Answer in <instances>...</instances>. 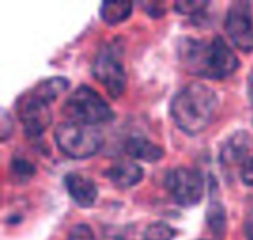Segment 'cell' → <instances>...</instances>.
I'll return each mask as SVG.
<instances>
[{
  "label": "cell",
  "mask_w": 253,
  "mask_h": 240,
  "mask_svg": "<svg viewBox=\"0 0 253 240\" xmlns=\"http://www.w3.org/2000/svg\"><path fill=\"white\" fill-rule=\"evenodd\" d=\"M147 4L151 6V7H145V10L150 13L151 18H160V16L165 13V7H157V6H160L162 3H157V1H147Z\"/></svg>",
  "instance_id": "44dd1931"
},
{
  "label": "cell",
  "mask_w": 253,
  "mask_h": 240,
  "mask_svg": "<svg viewBox=\"0 0 253 240\" xmlns=\"http://www.w3.org/2000/svg\"><path fill=\"white\" fill-rule=\"evenodd\" d=\"M203 240H206V239H203Z\"/></svg>",
  "instance_id": "603a6c76"
},
{
  "label": "cell",
  "mask_w": 253,
  "mask_h": 240,
  "mask_svg": "<svg viewBox=\"0 0 253 240\" xmlns=\"http://www.w3.org/2000/svg\"><path fill=\"white\" fill-rule=\"evenodd\" d=\"M133 12L132 1H102L99 9L101 19L108 25H117L126 21Z\"/></svg>",
  "instance_id": "4fadbf2b"
},
{
  "label": "cell",
  "mask_w": 253,
  "mask_h": 240,
  "mask_svg": "<svg viewBox=\"0 0 253 240\" xmlns=\"http://www.w3.org/2000/svg\"><path fill=\"white\" fill-rule=\"evenodd\" d=\"M178 61L187 73L211 80L225 79L240 67L236 52L221 36L181 39L178 43Z\"/></svg>",
  "instance_id": "6da1fadb"
},
{
  "label": "cell",
  "mask_w": 253,
  "mask_h": 240,
  "mask_svg": "<svg viewBox=\"0 0 253 240\" xmlns=\"http://www.w3.org/2000/svg\"><path fill=\"white\" fill-rule=\"evenodd\" d=\"M209 4H211L209 1H176L175 10L179 12L181 15L190 16L193 22L202 24V21L208 18L206 10Z\"/></svg>",
  "instance_id": "9a60e30c"
},
{
  "label": "cell",
  "mask_w": 253,
  "mask_h": 240,
  "mask_svg": "<svg viewBox=\"0 0 253 240\" xmlns=\"http://www.w3.org/2000/svg\"><path fill=\"white\" fill-rule=\"evenodd\" d=\"M64 186L76 205L80 208H90L98 199L96 183L79 172H70L64 177Z\"/></svg>",
  "instance_id": "9c48e42d"
},
{
  "label": "cell",
  "mask_w": 253,
  "mask_h": 240,
  "mask_svg": "<svg viewBox=\"0 0 253 240\" xmlns=\"http://www.w3.org/2000/svg\"><path fill=\"white\" fill-rule=\"evenodd\" d=\"M206 221H208L209 229L215 233V236L222 238L225 227H227V214H225V208L222 202L216 199V196H212L211 199V205L206 214Z\"/></svg>",
  "instance_id": "5bb4252c"
},
{
  "label": "cell",
  "mask_w": 253,
  "mask_h": 240,
  "mask_svg": "<svg viewBox=\"0 0 253 240\" xmlns=\"http://www.w3.org/2000/svg\"><path fill=\"white\" fill-rule=\"evenodd\" d=\"M218 108V94L202 82H191L172 98L170 116L184 134L194 137L212 125Z\"/></svg>",
  "instance_id": "7a4b0ae2"
},
{
  "label": "cell",
  "mask_w": 253,
  "mask_h": 240,
  "mask_svg": "<svg viewBox=\"0 0 253 240\" xmlns=\"http://www.w3.org/2000/svg\"><path fill=\"white\" fill-rule=\"evenodd\" d=\"M125 43L114 39L101 46L92 64V76L102 85L107 94L117 99L126 91V71L123 64Z\"/></svg>",
  "instance_id": "5b68a950"
},
{
  "label": "cell",
  "mask_w": 253,
  "mask_h": 240,
  "mask_svg": "<svg viewBox=\"0 0 253 240\" xmlns=\"http://www.w3.org/2000/svg\"><path fill=\"white\" fill-rule=\"evenodd\" d=\"M225 30L231 42L242 52L253 50V12L249 1H234L225 18Z\"/></svg>",
  "instance_id": "ba28073f"
},
{
  "label": "cell",
  "mask_w": 253,
  "mask_h": 240,
  "mask_svg": "<svg viewBox=\"0 0 253 240\" xmlns=\"http://www.w3.org/2000/svg\"><path fill=\"white\" fill-rule=\"evenodd\" d=\"M251 148V137L246 131H237L230 135L219 151V160L225 168L243 166L249 156Z\"/></svg>",
  "instance_id": "30bf717a"
},
{
  "label": "cell",
  "mask_w": 253,
  "mask_h": 240,
  "mask_svg": "<svg viewBox=\"0 0 253 240\" xmlns=\"http://www.w3.org/2000/svg\"><path fill=\"white\" fill-rule=\"evenodd\" d=\"M105 177L111 181L113 186L125 190V189L135 187L139 181H142L144 169L135 162L119 160V162H114L105 171Z\"/></svg>",
  "instance_id": "8fae6325"
},
{
  "label": "cell",
  "mask_w": 253,
  "mask_h": 240,
  "mask_svg": "<svg viewBox=\"0 0 253 240\" xmlns=\"http://www.w3.org/2000/svg\"><path fill=\"white\" fill-rule=\"evenodd\" d=\"M240 177H242V181L249 186L253 187V156H251L246 163L242 166V172H240Z\"/></svg>",
  "instance_id": "ffe728a7"
},
{
  "label": "cell",
  "mask_w": 253,
  "mask_h": 240,
  "mask_svg": "<svg viewBox=\"0 0 253 240\" xmlns=\"http://www.w3.org/2000/svg\"><path fill=\"white\" fill-rule=\"evenodd\" d=\"M67 122L98 126L114 120V111L110 104L90 86L82 85L71 92L61 107Z\"/></svg>",
  "instance_id": "277c9868"
},
{
  "label": "cell",
  "mask_w": 253,
  "mask_h": 240,
  "mask_svg": "<svg viewBox=\"0 0 253 240\" xmlns=\"http://www.w3.org/2000/svg\"><path fill=\"white\" fill-rule=\"evenodd\" d=\"M55 143L62 154L70 159H87L96 154L102 144V132L96 126L65 122L53 132Z\"/></svg>",
  "instance_id": "8992f818"
},
{
  "label": "cell",
  "mask_w": 253,
  "mask_h": 240,
  "mask_svg": "<svg viewBox=\"0 0 253 240\" xmlns=\"http://www.w3.org/2000/svg\"><path fill=\"white\" fill-rule=\"evenodd\" d=\"M165 186L175 203L184 208L196 206L205 194V178L196 168L179 166L169 171Z\"/></svg>",
  "instance_id": "52a82bcc"
},
{
  "label": "cell",
  "mask_w": 253,
  "mask_h": 240,
  "mask_svg": "<svg viewBox=\"0 0 253 240\" xmlns=\"http://www.w3.org/2000/svg\"><path fill=\"white\" fill-rule=\"evenodd\" d=\"M13 132V122H12V117L9 116V113L1 108V117H0V138L1 141H7V138L12 135Z\"/></svg>",
  "instance_id": "d6986e66"
},
{
  "label": "cell",
  "mask_w": 253,
  "mask_h": 240,
  "mask_svg": "<svg viewBox=\"0 0 253 240\" xmlns=\"http://www.w3.org/2000/svg\"><path fill=\"white\" fill-rule=\"evenodd\" d=\"M125 153L136 160L156 163L165 156V150L145 137L133 135L125 144Z\"/></svg>",
  "instance_id": "7c38bea8"
},
{
  "label": "cell",
  "mask_w": 253,
  "mask_h": 240,
  "mask_svg": "<svg viewBox=\"0 0 253 240\" xmlns=\"http://www.w3.org/2000/svg\"><path fill=\"white\" fill-rule=\"evenodd\" d=\"M68 86L70 82L65 77H49L39 82L33 89L24 92L16 99L15 110L30 140L42 138L52 123V102L56 101Z\"/></svg>",
  "instance_id": "3957f363"
},
{
  "label": "cell",
  "mask_w": 253,
  "mask_h": 240,
  "mask_svg": "<svg viewBox=\"0 0 253 240\" xmlns=\"http://www.w3.org/2000/svg\"><path fill=\"white\" fill-rule=\"evenodd\" d=\"M245 236L248 240H253V217L245 223Z\"/></svg>",
  "instance_id": "7402d4cb"
},
{
  "label": "cell",
  "mask_w": 253,
  "mask_h": 240,
  "mask_svg": "<svg viewBox=\"0 0 253 240\" xmlns=\"http://www.w3.org/2000/svg\"><path fill=\"white\" fill-rule=\"evenodd\" d=\"M67 240H96V238L87 224H77L70 230Z\"/></svg>",
  "instance_id": "ac0fdd59"
},
{
  "label": "cell",
  "mask_w": 253,
  "mask_h": 240,
  "mask_svg": "<svg viewBox=\"0 0 253 240\" xmlns=\"http://www.w3.org/2000/svg\"><path fill=\"white\" fill-rule=\"evenodd\" d=\"M176 235L178 232L172 226L165 221H157L145 229L142 240H173Z\"/></svg>",
  "instance_id": "e0dca14e"
},
{
  "label": "cell",
  "mask_w": 253,
  "mask_h": 240,
  "mask_svg": "<svg viewBox=\"0 0 253 240\" xmlns=\"http://www.w3.org/2000/svg\"><path fill=\"white\" fill-rule=\"evenodd\" d=\"M36 174V166L22 159V157H13L12 163H10V177L15 183L18 184H24L28 180H31Z\"/></svg>",
  "instance_id": "2e32d148"
}]
</instances>
